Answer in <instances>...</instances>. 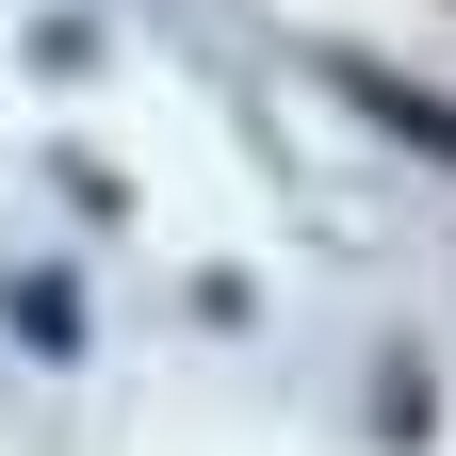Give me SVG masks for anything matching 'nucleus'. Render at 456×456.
<instances>
[{
	"label": "nucleus",
	"instance_id": "nucleus-1",
	"mask_svg": "<svg viewBox=\"0 0 456 456\" xmlns=\"http://www.w3.org/2000/svg\"><path fill=\"white\" fill-rule=\"evenodd\" d=\"M342 98H359L375 131H408V147H440V163H456V98H424V82H391V66H342Z\"/></svg>",
	"mask_w": 456,
	"mask_h": 456
},
{
	"label": "nucleus",
	"instance_id": "nucleus-2",
	"mask_svg": "<svg viewBox=\"0 0 456 456\" xmlns=\"http://www.w3.org/2000/svg\"><path fill=\"white\" fill-rule=\"evenodd\" d=\"M17 342H33V359H66V342H82V294H66V277H17Z\"/></svg>",
	"mask_w": 456,
	"mask_h": 456
}]
</instances>
